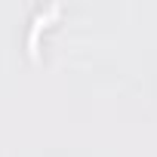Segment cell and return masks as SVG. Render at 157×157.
Returning <instances> with one entry per match:
<instances>
[{"label": "cell", "instance_id": "cell-1", "mask_svg": "<svg viewBox=\"0 0 157 157\" xmlns=\"http://www.w3.org/2000/svg\"><path fill=\"white\" fill-rule=\"evenodd\" d=\"M59 10H62L59 3H49V6H46V13L40 10V13L31 19V31H28V52H31V56H37V34H40V28H43V25H46Z\"/></svg>", "mask_w": 157, "mask_h": 157}]
</instances>
